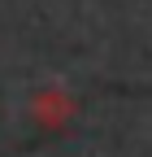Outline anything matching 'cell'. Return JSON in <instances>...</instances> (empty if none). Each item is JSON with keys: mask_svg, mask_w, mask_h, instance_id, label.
<instances>
[{"mask_svg": "<svg viewBox=\"0 0 152 157\" xmlns=\"http://www.w3.org/2000/svg\"><path fill=\"white\" fill-rule=\"evenodd\" d=\"M74 109H78V101H74L65 87H39L31 96V118L39 127H48V131H61L74 118Z\"/></svg>", "mask_w": 152, "mask_h": 157, "instance_id": "cell-1", "label": "cell"}]
</instances>
